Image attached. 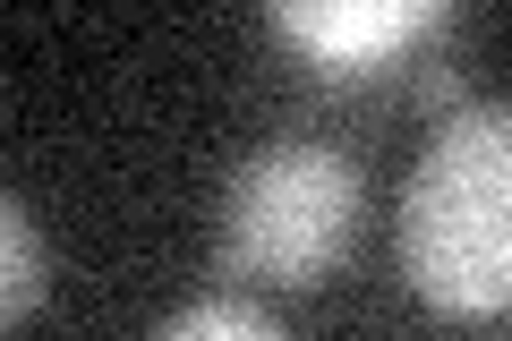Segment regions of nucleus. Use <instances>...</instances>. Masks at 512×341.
Instances as JSON below:
<instances>
[{"mask_svg":"<svg viewBox=\"0 0 512 341\" xmlns=\"http://www.w3.org/2000/svg\"><path fill=\"white\" fill-rule=\"evenodd\" d=\"M393 248L427 307L512 316V103L444 111L402 180Z\"/></svg>","mask_w":512,"mask_h":341,"instance_id":"1","label":"nucleus"},{"mask_svg":"<svg viewBox=\"0 0 512 341\" xmlns=\"http://www.w3.org/2000/svg\"><path fill=\"white\" fill-rule=\"evenodd\" d=\"M367 214L359 162L316 137H274L256 145L222 188V231L214 265L248 290H316L350 256Z\"/></svg>","mask_w":512,"mask_h":341,"instance_id":"2","label":"nucleus"},{"mask_svg":"<svg viewBox=\"0 0 512 341\" xmlns=\"http://www.w3.org/2000/svg\"><path fill=\"white\" fill-rule=\"evenodd\" d=\"M274 26L308 43L325 69H367V60H393L402 43L436 35L444 9L436 0H282Z\"/></svg>","mask_w":512,"mask_h":341,"instance_id":"3","label":"nucleus"},{"mask_svg":"<svg viewBox=\"0 0 512 341\" xmlns=\"http://www.w3.org/2000/svg\"><path fill=\"white\" fill-rule=\"evenodd\" d=\"M0 316L9 324H26L43 307V290H52V256H43V239H35V214H26L18 197H0Z\"/></svg>","mask_w":512,"mask_h":341,"instance_id":"4","label":"nucleus"},{"mask_svg":"<svg viewBox=\"0 0 512 341\" xmlns=\"http://www.w3.org/2000/svg\"><path fill=\"white\" fill-rule=\"evenodd\" d=\"M154 341H291V333H282L265 307H248V299H197V307H180Z\"/></svg>","mask_w":512,"mask_h":341,"instance_id":"5","label":"nucleus"}]
</instances>
